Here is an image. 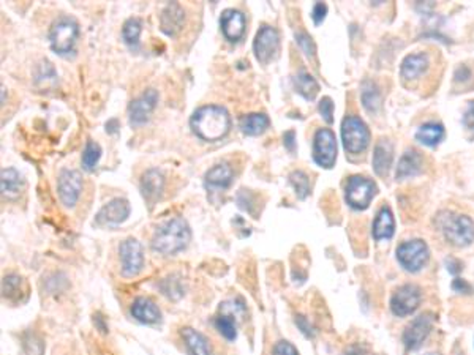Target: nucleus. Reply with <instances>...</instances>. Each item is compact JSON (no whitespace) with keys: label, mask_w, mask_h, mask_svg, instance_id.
I'll use <instances>...</instances> for the list:
<instances>
[{"label":"nucleus","mask_w":474,"mask_h":355,"mask_svg":"<svg viewBox=\"0 0 474 355\" xmlns=\"http://www.w3.org/2000/svg\"><path fill=\"white\" fill-rule=\"evenodd\" d=\"M193 133L204 141H219L231 128L230 114L221 106H202L195 111L190 120Z\"/></svg>","instance_id":"nucleus-1"},{"label":"nucleus","mask_w":474,"mask_h":355,"mask_svg":"<svg viewBox=\"0 0 474 355\" xmlns=\"http://www.w3.org/2000/svg\"><path fill=\"white\" fill-rule=\"evenodd\" d=\"M191 237L187 221L182 218H172L158 227L152 239V248L160 255L171 256L182 251L188 245Z\"/></svg>","instance_id":"nucleus-2"},{"label":"nucleus","mask_w":474,"mask_h":355,"mask_svg":"<svg viewBox=\"0 0 474 355\" xmlns=\"http://www.w3.org/2000/svg\"><path fill=\"white\" fill-rule=\"evenodd\" d=\"M438 226L449 243L468 246L474 242V221L466 215L443 212L438 216Z\"/></svg>","instance_id":"nucleus-3"},{"label":"nucleus","mask_w":474,"mask_h":355,"mask_svg":"<svg viewBox=\"0 0 474 355\" xmlns=\"http://www.w3.org/2000/svg\"><path fill=\"white\" fill-rule=\"evenodd\" d=\"M341 141L350 153H361L370 144L367 125L356 116H348L341 123Z\"/></svg>","instance_id":"nucleus-4"},{"label":"nucleus","mask_w":474,"mask_h":355,"mask_svg":"<svg viewBox=\"0 0 474 355\" xmlns=\"http://www.w3.org/2000/svg\"><path fill=\"white\" fill-rule=\"evenodd\" d=\"M80 27L71 17H61L52 24L50 30V43L54 52L65 56L73 51V46L77 40Z\"/></svg>","instance_id":"nucleus-5"},{"label":"nucleus","mask_w":474,"mask_h":355,"mask_svg":"<svg viewBox=\"0 0 474 355\" xmlns=\"http://www.w3.org/2000/svg\"><path fill=\"white\" fill-rule=\"evenodd\" d=\"M429 246L421 239L408 240L397 248V261L406 272H419L429 262Z\"/></svg>","instance_id":"nucleus-6"},{"label":"nucleus","mask_w":474,"mask_h":355,"mask_svg":"<svg viewBox=\"0 0 474 355\" xmlns=\"http://www.w3.org/2000/svg\"><path fill=\"white\" fill-rule=\"evenodd\" d=\"M376 190L373 180L362 176H353L346 183L345 199L354 210H365L373 201Z\"/></svg>","instance_id":"nucleus-7"},{"label":"nucleus","mask_w":474,"mask_h":355,"mask_svg":"<svg viewBox=\"0 0 474 355\" xmlns=\"http://www.w3.org/2000/svg\"><path fill=\"white\" fill-rule=\"evenodd\" d=\"M313 160L318 166L331 169L337 161V139L332 130L321 128L313 137Z\"/></svg>","instance_id":"nucleus-8"},{"label":"nucleus","mask_w":474,"mask_h":355,"mask_svg":"<svg viewBox=\"0 0 474 355\" xmlns=\"http://www.w3.org/2000/svg\"><path fill=\"white\" fill-rule=\"evenodd\" d=\"M422 302V292L416 285H403L394 292L391 310L395 316L405 317L413 315Z\"/></svg>","instance_id":"nucleus-9"},{"label":"nucleus","mask_w":474,"mask_h":355,"mask_svg":"<svg viewBox=\"0 0 474 355\" xmlns=\"http://www.w3.org/2000/svg\"><path fill=\"white\" fill-rule=\"evenodd\" d=\"M434 327V316L430 312L417 316L403 332V345L408 351H417L424 345Z\"/></svg>","instance_id":"nucleus-10"},{"label":"nucleus","mask_w":474,"mask_h":355,"mask_svg":"<svg viewBox=\"0 0 474 355\" xmlns=\"http://www.w3.org/2000/svg\"><path fill=\"white\" fill-rule=\"evenodd\" d=\"M255 57L258 62L267 63L275 52L279 51V32L271 26H262L258 30L255 43H253Z\"/></svg>","instance_id":"nucleus-11"},{"label":"nucleus","mask_w":474,"mask_h":355,"mask_svg":"<svg viewBox=\"0 0 474 355\" xmlns=\"http://www.w3.org/2000/svg\"><path fill=\"white\" fill-rule=\"evenodd\" d=\"M119 252H121L122 273L125 276H135L141 272L144 266V256L138 240L127 239L125 242H122Z\"/></svg>","instance_id":"nucleus-12"},{"label":"nucleus","mask_w":474,"mask_h":355,"mask_svg":"<svg viewBox=\"0 0 474 355\" xmlns=\"http://www.w3.org/2000/svg\"><path fill=\"white\" fill-rule=\"evenodd\" d=\"M158 101L157 90L149 89L141 96H138L128 106V119L131 125H142L147 122L151 112L155 109Z\"/></svg>","instance_id":"nucleus-13"},{"label":"nucleus","mask_w":474,"mask_h":355,"mask_svg":"<svg viewBox=\"0 0 474 355\" xmlns=\"http://www.w3.org/2000/svg\"><path fill=\"white\" fill-rule=\"evenodd\" d=\"M82 190V177L77 171L64 169L59 176V196L65 207H73Z\"/></svg>","instance_id":"nucleus-14"},{"label":"nucleus","mask_w":474,"mask_h":355,"mask_svg":"<svg viewBox=\"0 0 474 355\" xmlns=\"http://www.w3.org/2000/svg\"><path fill=\"white\" fill-rule=\"evenodd\" d=\"M130 215V204L127 199H112L111 202H108L106 206L100 210V213L97 216V222L100 225H121L125 220L128 218Z\"/></svg>","instance_id":"nucleus-15"},{"label":"nucleus","mask_w":474,"mask_h":355,"mask_svg":"<svg viewBox=\"0 0 474 355\" xmlns=\"http://www.w3.org/2000/svg\"><path fill=\"white\" fill-rule=\"evenodd\" d=\"M220 27L230 41L241 40L245 32V16L239 10H225L220 17Z\"/></svg>","instance_id":"nucleus-16"},{"label":"nucleus","mask_w":474,"mask_h":355,"mask_svg":"<svg viewBox=\"0 0 474 355\" xmlns=\"http://www.w3.org/2000/svg\"><path fill=\"white\" fill-rule=\"evenodd\" d=\"M184 21H185V11L179 3H170L166 5L165 10L161 11V16H160V27H161V32L170 35H176L179 30L182 29L184 26Z\"/></svg>","instance_id":"nucleus-17"},{"label":"nucleus","mask_w":474,"mask_h":355,"mask_svg":"<svg viewBox=\"0 0 474 355\" xmlns=\"http://www.w3.org/2000/svg\"><path fill=\"white\" fill-rule=\"evenodd\" d=\"M392 160H394L392 144L387 139L378 141L375 152H373V160H371V165H373L376 176L386 177L389 169H391V166H392Z\"/></svg>","instance_id":"nucleus-18"},{"label":"nucleus","mask_w":474,"mask_h":355,"mask_svg":"<svg viewBox=\"0 0 474 355\" xmlns=\"http://www.w3.org/2000/svg\"><path fill=\"white\" fill-rule=\"evenodd\" d=\"M232 177L234 172L231 169V166L228 163H219L215 165L212 169H209L206 172L204 183H206L207 188L211 190H225L231 185Z\"/></svg>","instance_id":"nucleus-19"},{"label":"nucleus","mask_w":474,"mask_h":355,"mask_svg":"<svg viewBox=\"0 0 474 355\" xmlns=\"http://www.w3.org/2000/svg\"><path fill=\"white\" fill-rule=\"evenodd\" d=\"M131 316L142 324H155L160 321V310L152 300L138 297L131 305Z\"/></svg>","instance_id":"nucleus-20"},{"label":"nucleus","mask_w":474,"mask_h":355,"mask_svg":"<svg viewBox=\"0 0 474 355\" xmlns=\"http://www.w3.org/2000/svg\"><path fill=\"white\" fill-rule=\"evenodd\" d=\"M422 169V156L419 155L416 150H406L399 161L397 174L395 177L397 180H405L417 176Z\"/></svg>","instance_id":"nucleus-21"},{"label":"nucleus","mask_w":474,"mask_h":355,"mask_svg":"<svg viewBox=\"0 0 474 355\" xmlns=\"http://www.w3.org/2000/svg\"><path fill=\"white\" fill-rule=\"evenodd\" d=\"M429 68L427 54H410L403 59L400 67V73L405 80H416V77L425 73Z\"/></svg>","instance_id":"nucleus-22"},{"label":"nucleus","mask_w":474,"mask_h":355,"mask_svg":"<svg viewBox=\"0 0 474 355\" xmlns=\"http://www.w3.org/2000/svg\"><path fill=\"white\" fill-rule=\"evenodd\" d=\"M165 186V177L158 169H149L142 176L141 180V191L146 199L154 201L161 195Z\"/></svg>","instance_id":"nucleus-23"},{"label":"nucleus","mask_w":474,"mask_h":355,"mask_svg":"<svg viewBox=\"0 0 474 355\" xmlns=\"http://www.w3.org/2000/svg\"><path fill=\"white\" fill-rule=\"evenodd\" d=\"M395 231V221L394 215L389 207H383L378 212L376 218L373 221V239L375 240H384V239H392Z\"/></svg>","instance_id":"nucleus-24"},{"label":"nucleus","mask_w":474,"mask_h":355,"mask_svg":"<svg viewBox=\"0 0 474 355\" xmlns=\"http://www.w3.org/2000/svg\"><path fill=\"white\" fill-rule=\"evenodd\" d=\"M271 125V120L266 116V114H249V116H244L241 119V130L244 135L247 136H258L262 135L264 131L269 128Z\"/></svg>","instance_id":"nucleus-25"},{"label":"nucleus","mask_w":474,"mask_h":355,"mask_svg":"<svg viewBox=\"0 0 474 355\" xmlns=\"http://www.w3.org/2000/svg\"><path fill=\"white\" fill-rule=\"evenodd\" d=\"M182 338L191 355H211V346L207 340L196 330L190 327L182 328Z\"/></svg>","instance_id":"nucleus-26"},{"label":"nucleus","mask_w":474,"mask_h":355,"mask_svg":"<svg viewBox=\"0 0 474 355\" xmlns=\"http://www.w3.org/2000/svg\"><path fill=\"white\" fill-rule=\"evenodd\" d=\"M444 137V128L441 123L436 122H429L419 126V130L416 131V139L424 144L427 147H435L443 141Z\"/></svg>","instance_id":"nucleus-27"},{"label":"nucleus","mask_w":474,"mask_h":355,"mask_svg":"<svg viewBox=\"0 0 474 355\" xmlns=\"http://www.w3.org/2000/svg\"><path fill=\"white\" fill-rule=\"evenodd\" d=\"M0 186H2V195L7 197H15L20 195L22 188V179L20 172L13 167L2 171V179H0Z\"/></svg>","instance_id":"nucleus-28"},{"label":"nucleus","mask_w":474,"mask_h":355,"mask_svg":"<svg viewBox=\"0 0 474 355\" xmlns=\"http://www.w3.org/2000/svg\"><path fill=\"white\" fill-rule=\"evenodd\" d=\"M294 87H296L297 92L305 100H315V96L320 92V86H318L315 77L305 73V71H301V73H297L296 77H294Z\"/></svg>","instance_id":"nucleus-29"},{"label":"nucleus","mask_w":474,"mask_h":355,"mask_svg":"<svg viewBox=\"0 0 474 355\" xmlns=\"http://www.w3.org/2000/svg\"><path fill=\"white\" fill-rule=\"evenodd\" d=\"M141 30H142V24L140 20H138V17H130V20L125 21L124 29H122V37H124L125 43H127L130 47H136L138 43H140Z\"/></svg>","instance_id":"nucleus-30"},{"label":"nucleus","mask_w":474,"mask_h":355,"mask_svg":"<svg viewBox=\"0 0 474 355\" xmlns=\"http://www.w3.org/2000/svg\"><path fill=\"white\" fill-rule=\"evenodd\" d=\"M362 103L365 109L370 112H376L378 107L381 105V96L380 92L373 82H364L362 86Z\"/></svg>","instance_id":"nucleus-31"},{"label":"nucleus","mask_w":474,"mask_h":355,"mask_svg":"<svg viewBox=\"0 0 474 355\" xmlns=\"http://www.w3.org/2000/svg\"><path fill=\"white\" fill-rule=\"evenodd\" d=\"M215 327L228 341H234L237 336V321L231 316L219 315L215 317Z\"/></svg>","instance_id":"nucleus-32"},{"label":"nucleus","mask_w":474,"mask_h":355,"mask_svg":"<svg viewBox=\"0 0 474 355\" xmlns=\"http://www.w3.org/2000/svg\"><path fill=\"white\" fill-rule=\"evenodd\" d=\"M100 156H101V149L98 144L95 141H87L86 149H84V153H82V160H81L84 169L89 172L94 171L95 166H97L98 163Z\"/></svg>","instance_id":"nucleus-33"},{"label":"nucleus","mask_w":474,"mask_h":355,"mask_svg":"<svg viewBox=\"0 0 474 355\" xmlns=\"http://www.w3.org/2000/svg\"><path fill=\"white\" fill-rule=\"evenodd\" d=\"M290 183L294 186V191L299 199H305L310 192L309 177L302 171H294L290 174Z\"/></svg>","instance_id":"nucleus-34"},{"label":"nucleus","mask_w":474,"mask_h":355,"mask_svg":"<svg viewBox=\"0 0 474 355\" xmlns=\"http://www.w3.org/2000/svg\"><path fill=\"white\" fill-rule=\"evenodd\" d=\"M220 315H226L236 319L239 322L245 315V306L242 302H237V300H231V302H223L220 305Z\"/></svg>","instance_id":"nucleus-35"},{"label":"nucleus","mask_w":474,"mask_h":355,"mask_svg":"<svg viewBox=\"0 0 474 355\" xmlns=\"http://www.w3.org/2000/svg\"><path fill=\"white\" fill-rule=\"evenodd\" d=\"M296 41H297L299 47H301L305 56H307L309 59L315 57L316 46L313 43V40H311V37H309V35L305 32H299V33H296Z\"/></svg>","instance_id":"nucleus-36"},{"label":"nucleus","mask_w":474,"mask_h":355,"mask_svg":"<svg viewBox=\"0 0 474 355\" xmlns=\"http://www.w3.org/2000/svg\"><path fill=\"white\" fill-rule=\"evenodd\" d=\"M318 109H320V114H321L324 122H326V123L334 122V103H332V100L329 98V96H324V98L320 101V106H318Z\"/></svg>","instance_id":"nucleus-37"},{"label":"nucleus","mask_w":474,"mask_h":355,"mask_svg":"<svg viewBox=\"0 0 474 355\" xmlns=\"http://www.w3.org/2000/svg\"><path fill=\"white\" fill-rule=\"evenodd\" d=\"M20 287L21 278H17V276H7V278L3 280V296L11 297V294L20 292Z\"/></svg>","instance_id":"nucleus-38"},{"label":"nucleus","mask_w":474,"mask_h":355,"mask_svg":"<svg viewBox=\"0 0 474 355\" xmlns=\"http://www.w3.org/2000/svg\"><path fill=\"white\" fill-rule=\"evenodd\" d=\"M272 355H299V352H297V349L291 345V342L279 341L277 345L274 346Z\"/></svg>","instance_id":"nucleus-39"},{"label":"nucleus","mask_w":474,"mask_h":355,"mask_svg":"<svg viewBox=\"0 0 474 355\" xmlns=\"http://www.w3.org/2000/svg\"><path fill=\"white\" fill-rule=\"evenodd\" d=\"M464 126L474 136V101H470L464 114Z\"/></svg>","instance_id":"nucleus-40"},{"label":"nucleus","mask_w":474,"mask_h":355,"mask_svg":"<svg viewBox=\"0 0 474 355\" xmlns=\"http://www.w3.org/2000/svg\"><path fill=\"white\" fill-rule=\"evenodd\" d=\"M326 15H327V7L324 3H321V2H318L315 7H313V10H311V20H313V22L316 24V26L324 21V17H326Z\"/></svg>","instance_id":"nucleus-41"},{"label":"nucleus","mask_w":474,"mask_h":355,"mask_svg":"<svg viewBox=\"0 0 474 355\" xmlns=\"http://www.w3.org/2000/svg\"><path fill=\"white\" fill-rule=\"evenodd\" d=\"M452 289L459 294H471L473 292V287H471L470 282H466L465 280H461V278H457V280L452 281Z\"/></svg>","instance_id":"nucleus-42"},{"label":"nucleus","mask_w":474,"mask_h":355,"mask_svg":"<svg viewBox=\"0 0 474 355\" xmlns=\"http://www.w3.org/2000/svg\"><path fill=\"white\" fill-rule=\"evenodd\" d=\"M283 144L291 153L296 152V133L294 131H286L283 135Z\"/></svg>","instance_id":"nucleus-43"},{"label":"nucleus","mask_w":474,"mask_h":355,"mask_svg":"<svg viewBox=\"0 0 474 355\" xmlns=\"http://www.w3.org/2000/svg\"><path fill=\"white\" fill-rule=\"evenodd\" d=\"M296 324H297L299 328H301L305 335H307V336H313L315 332H313V330H311V326H310L309 321H307V319H305L304 316H297Z\"/></svg>","instance_id":"nucleus-44"},{"label":"nucleus","mask_w":474,"mask_h":355,"mask_svg":"<svg viewBox=\"0 0 474 355\" xmlns=\"http://www.w3.org/2000/svg\"><path fill=\"white\" fill-rule=\"evenodd\" d=\"M447 264V270L451 272L452 275H457L460 270H461V264L459 261H455V259H447L446 261Z\"/></svg>","instance_id":"nucleus-45"},{"label":"nucleus","mask_w":474,"mask_h":355,"mask_svg":"<svg viewBox=\"0 0 474 355\" xmlns=\"http://www.w3.org/2000/svg\"><path fill=\"white\" fill-rule=\"evenodd\" d=\"M2 103H5V87H2Z\"/></svg>","instance_id":"nucleus-46"},{"label":"nucleus","mask_w":474,"mask_h":355,"mask_svg":"<svg viewBox=\"0 0 474 355\" xmlns=\"http://www.w3.org/2000/svg\"><path fill=\"white\" fill-rule=\"evenodd\" d=\"M427 355H436V354H427Z\"/></svg>","instance_id":"nucleus-47"}]
</instances>
